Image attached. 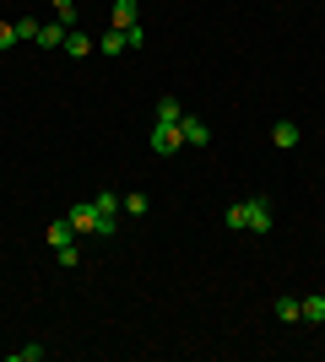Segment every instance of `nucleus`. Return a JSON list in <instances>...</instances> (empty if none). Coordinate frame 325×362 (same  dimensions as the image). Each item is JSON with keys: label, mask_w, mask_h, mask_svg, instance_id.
Returning <instances> with one entry per match:
<instances>
[{"label": "nucleus", "mask_w": 325, "mask_h": 362, "mask_svg": "<svg viewBox=\"0 0 325 362\" xmlns=\"http://www.w3.org/2000/svg\"><path fill=\"white\" fill-rule=\"evenodd\" d=\"M244 206H249V227H244V233L266 238V233H271V200H266V195H249Z\"/></svg>", "instance_id": "f257e3e1"}, {"label": "nucleus", "mask_w": 325, "mask_h": 362, "mask_svg": "<svg viewBox=\"0 0 325 362\" xmlns=\"http://www.w3.org/2000/svg\"><path fill=\"white\" fill-rule=\"evenodd\" d=\"M44 243H49V249H65V243H76V227H71V216H60V222H49Z\"/></svg>", "instance_id": "423d86ee"}, {"label": "nucleus", "mask_w": 325, "mask_h": 362, "mask_svg": "<svg viewBox=\"0 0 325 362\" xmlns=\"http://www.w3.org/2000/svg\"><path fill=\"white\" fill-rule=\"evenodd\" d=\"M93 38H87V33H81V28H71V33H65V54H71V60H87V54H93Z\"/></svg>", "instance_id": "0eeeda50"}, {"label": "nucleus", "mask_w": 325, "mask_h": 362, "mask_svg": "<svg viewBox=\"0 0 325 362\" xmlns=\"http://www.w3.org/2000/svg\"><path fill=\"white\" fill-rule=\"evenodd\" d=\"M11 28H16V44H38V22L33 16H16Z\"/></svg>", "instance_id": "4468645a"}, {"label": "nucleus", "mask_w": 325, "mask_h": 362, "mask_svg": "<svg viewBox=\"0 0 325 362\" xmlns=\"http://www.w3.org/2000/svg\"><path fill=\"white\" fill-rule=\"evenodd\" d=\"M71 227L98 238V206H93V200H76V206H71Z\"/></svg>", "instance_id": "7ed1b4c3"}, {"label": "nucleus", "mask_w": 325, "mask_h": 362, "mask_svg": "<svg viewBox=\"0 0 325 362\" xmlns=\"http://www.w3.org/2000/svg\"><path fill=\"white\" fill-rule=\"evenodd\" d=\"M76 243H65V249H55V265H65V271H76Z\"/></svg>", "instance_id": "a211bd4d"}, {"label": "nucleus", "mask_w": 325, "mask_h": 362, "mask_svg": "<svg viewBox=\"0 0 325 362\" xmlns=\"http://www.w3.org/2000/svg\"><path fill=\"white\" fill-rule=\"evenodd\" d=\"M271 146L293 151V146H298V124H293V119H277V124H271Z\"/></svg>", "instance_id": "1a4fd4ad"}, {"label": "nucleus", "mask_w": 325, "mask_h": 362, "mask_svg": "<svg viewBox=\"0 0 325 362\" xmlns=\"http://www.w3.org/2000/svg\"><path fill=\"white\" fill-rule=\"evenodd\" d=\"M304 325H325V292H309V298H304Z\"/></svg>", "instance_id": "f8f14e48"}, {"label": "nucleus", "mask_w": 325, "mask_h": 362, "mask_svg": "<svg viewBox=\"0 0 325 362\" xmlns=\"http://www.w3.org/2000/svg\"><path fill=\"white\" fill-rule=\"evenodd\" d=\"M120 233V216H98V238H114Z\"/></svg>", "instance_id": "aec40b11"}, {"label": "nucleus", "mask_w": 325, "mask_h": 362, "mask_svg": "<svg viewBox=\"0 0 325 362\" xmlns=\"http://www.w3.org/2000/svg\"><path fill=\"white\" fill-rule=\"evenodd\" d=\"M98 49H103V54H120V49H130V44H125V33H120V28H108L103 38H98Z\"/></svg>", "instance_id": "2eb2a0df"}, {"label": "nucleus", "mask_w": 325, "mask_h": 362, "mask_svg": "<svg viewBox=\"0 0 325 362\" xmlns=\"http://www.w3.org/2000/svg\"><path fill=\"white\" fill-rule=\"evenodd\" d=\"M49 6H55V16H60L65 28H76V0H49Z\"/></svg>", "instance_id": "f3484780"}, {"label": "nucleus", "mask_w": 325, "mask_h": 362, "mask_svg": "<svg viewBox=\"0 0 325 362\" xmlns=\"http://www.w3.org/2000/svg\"><path fill=\"white\" fill-rule=\"evenodd\" d=\"M277 319L282 325H304V298H277Z\"/></svg>", "instance_id": "9b49d317"}, {"label": "nucleus", "mask_w": 325, "mask_h": 362, "mask_svg": "<svg viewBox=\"0 0 325 362\" xmlns=\"http://www.w3.org/2000/svg\"><path fill=\"white\" fill-rule=\"evenodd\" d=\"M179 146H185V136H179V124H157V130H152V151H157V157H173Z\"/></svg>", "instance_id": "f03ea898"}, {"label": "nucleus", "mask_w": 325, "mask_h": 362, "mask_svg": "<svg viewBox=\"0 0 325 362\" xmlns=\"http://www.w3.org/2000/svg\"><path fill=\"white\" fill-rule=\"evenodd\" d=\"M16 44V28H11V22H0V49H11Z\"/></svg>", "instance_id": "412c9836"}, {"label": "nucleus", "mask_w": 325, "mask_h": 362, "mask_svg": "<svg viewBox=\"0 0 325 362\" xmlns=\"http://www.w3.org/2000/svg\"><path fill=\"white\" fill-rule=\"evenodd\" d=\"M93 206H98V216H120V195H108V189L93 195Z\"/></svg>", "instance_id": "dca6fc26"}, {"label": "nucleus", "mask_w": 325, "mask_h": 362, "mask_svg": "<svg viewBox=\"0 0 325 362\" xmlns=\"http://www.w3.org/2000/svg\"><path fill=\"white\" fill-rule=\"evenodd\" d=\"M114 28H141V6H136V0H114Z\"/></svg>", "instance_id": "6e6552de"}, {"label": "nucleus", "mask_w": 325, "mask_h": 362, "mask_svg": "<svg viewBox=\"0 0 325 362\" xmlns=\"http://www.w3.org/2000/svg\"><path fill=\"white\" fill-rule=\"evenodd\" d=\"M179 136H185V146H206V141H212V130H206V119L185 114V119H179Z\"/></svg>", "instance_id": "39448f33"}, {"label": "nucleus", "mask_w": 325, "mask_h": 362, "mask_svg": "<svg viewBox=\"0 0 325 362\" xmlns=\"http://www.w3.org/2000/svg\"><path fill=\"white\" fill-rule=\"evenodd\" d=\"M11 362H44V346H16Z\"/></svg>", "instance_id": "6ab92c4d"}, {"label": "nucleus", "mask_w": 325, "mask_h": 362, "mask_svg": "<svg viewBox=\"0 0 325 362\" xmlns=\"http://www.w3.org/2000/svg\"><path fill=\"white\" fill-rule=\"evenodd\" d=\"M222 222H228L233 233H244V227H249V206H244V200H233L228 211H222Z\"/></svg>", "instance_id": "ddd939ff"}, {"label": "nucleus", "mask_w": 325, "mask_h": 362, "mask_svg": "<svg viewBox=\"0 0 325 362\" xmlns=\"http://www.w3.org/2000/svg\"><path fill=\"white\" fill-rule=\"evenodd\" d=\"M179 119H185V103L163 92V98H157V124H179Z\"/></svg>", "instance_id": "9d476101"}, {"label": "nucleus", "mask_w": 325, "mask_h": 362, "mask_svg": "<svg viewBox=\"0 0 325 362\" xmlns=\"http://www.w3.org/2000/svg\"><path fill=\"white\" fill-rule=\"evenodd\" d=\"M65 33L71 28H65L60 16H55V22H38V49H65Z\"/></svg>", "instance_id": "20e7f679"}]
</instances>
